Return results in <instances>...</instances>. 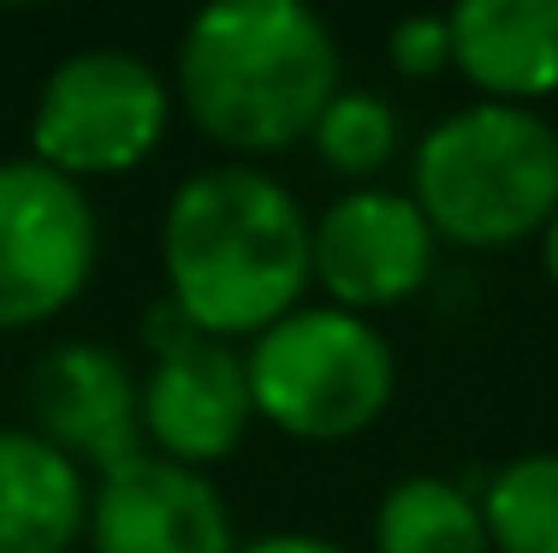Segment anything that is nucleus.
<instances>
[{
	"label": "nucleus",
	"instance_id": "13",
	"mask_svg": "<svg viewBox=\"0 0 558 553\" xmlns=\"http://www.w3.org/2000/svg\"><path fill=\"white\" fill-rule=\"evenodd\" d=\"M375 553H494L482 518V494L458 477H398L375 500Z\"/></svg>",
	"mask_w": 558,
	"mask_h": 553
},
{
	"label": "nucleus",
	"instance_id": "6",
	"mask_svg": "<svg viewBox=\"0 0 558 553\" xmlns=\"http://www.w3.org/2000/svg\"><path fill=\"white\" fill-rule=\"evenodd\" d=\"M101 262V215L84 184L31 155L0 161V334L60 322Z\"/></svg>",
	"mask_w": 558,
	"mask_h": 553
},
{
	"label": "nucleus",
	"instance_id": "1",
	"mask_svg": "<svg viewBox=\"0 0 558 553\" xmlns=\"http://www.w3.org/2000/svg\"><path fill=\"white\" fill-rule=\"evenodd\" d=\"M167 304L208 339L250 346L279 315L310 304V208L279 173L244 161L196 167L161 208Z\"/></svg>",
	"mask_w": 558,
	"mask_h": 553
},
{
	"label": "nucleus",
	"instance_id": "5",
	"mask_svg": "<svg viewBox=\"0 0 558 553\" xmlns=\"http://www.w3.org/2000/svg\"><path fill=\"white\" fill-rule=\"evenodd\" d=\"M179 120V96L161 65L131 48L96 43L54 60L31 101V161L72 184L125 179L155 161Z\"/></svg>",
	"mask_w": 558,
	"mask_h": 553
},
{
	"label": "nucleus",
	"instance_id": "14",
	"mask_svg": "<svg viewBox=\"0 0 558 553\" xmlns=\"http://www.w3.org/2000/svg\"><path fill=\"white\" fill-rule=\"evenodd\" d=\"M310 149L327 173H339L344 184H380V173L398 161L404 149V120L380 89L368 84H344L333 101L322 108V120L310 131Z\"/></svg>",
	"mask_w": 558,
	"mask_h": 553
},
{
	"label": "nucleus",
	"instance_id": "9",
	"mask_svg": "<svg viewBox=\"0 0 558 553\" xmlns=\"http://www.w3.org/2000/svg\"><path fill=\"white\" fill-rule=\"evenodd\" d=\"M89 553H238V512L208 470L137 453L89 482Z\"/></svg>",
	"mask_w": 558,
	"mask_h": 553
},
{
	"label": "nucleus",
	"instance_id": "8",
	"mask_svg": "<svg viewBox=\"0 0 558 553\" xmlns=\"http://www.w3.org/2000/svg\"><path fill=\"white\" fill-rule=\"evenodd\" d=\"M440 268V239L410 191L351 184L322 215H310V274L322 304L375 322L422 292Z\"/></svg>",
	"mask_w": 558,
	"mask_h": 553
},
{
	"label": "nucleus",
	"instance_id": "4",
	"mask_svg": "<svg viewBox=\"0 0 558 553\" xmlns=\"http://www.w3.org/2000/svg\"><path fill=\"white\" fill-rule=\"evenodd\" d=\"M244 375L256 423L303 446H344L392 411L398 351L368 315L310 298L250 339Z\"/></svg>",
	"mask_w": 558,
	"mask_h": 553
},
{
	"label": "nucleus",
	"instance_id": "12",
	"mask_svg": "<svg viewBox=\"0 0 558 553\" xmlns=\"http://www.w3.org/2000/svg\"><path fill=\"white\" fill-rule=\"evenodd\" d=\"M89 524V470L31 423H0V553H72Z\"/></svg>",
	"mask_w": 558,
	"mask_h": 553
},
{
	"label": "nucleus",
	"instance_id": "10",
	"mask_svg": "<svg viewBox=\"0 0 558 553\" xmlns=\"http://www.w3.org/2000/svg\"><path fill=\"white\" fill-rule=\"evenodd\" d=\"M143 369H131L125 351L101 339H60L31 363V429L48 446H60L89 482L101 470L143 453V417H137Z\"/></svg>",
	"mask_w": 558,
	"mask_h": 553
},
{
	"label": "nucleus",
	"instance_id": "3",
	"mask_svg": "<svg viewBox=\"0 0 558 553\" xmlns=\"http://www.w3.org/2000/svg\"><path fill=\"white\" fill-rule=\"evenodd\" d=\"M404 191L440 250L499 256L535 244L558 215V125L541 108L463 101L422 131Z\"/></svg>",
	"mask_w": 558,
	"mask_h": 553
},
{
	"label": "nucleus",
	"instance_id": "15",
	"mask_svg": "<svg viewBox=\"0 0 558 553\" xmlns=\"http://www.w3.org/2000/svg\"><path fill=\"white\" fill-rule=\"evenodd\" d=\"M494 553H558V453H517L482 482Z\"/></svg>",
	"mask_w": 558,
	"mask_h": 553
},
{
	"label": "nucleus",
	"instance_id": "7",
	"mask_svg": "<svg viewBox=\"0 0 558 553\" xmlns=\"http://www.w3.org/2000/svg\"><path fill=\"white\" fill-rule=\"evenodd\" d=\"M143 351H149L143 387H137L143 453L191 465V470L226 465L244 446L250 423H256L244 346L196 334L161 298V304L143 315Z\"/></svg>",
	"mask_w": 558,
	"mask_h": 553
},
{
	"label": "nucleus",
	"instance_id": "16",
	"mask_svg": "<svg viewBox=\"0 0 558 553\" xmlns=\"http://www.w3.org/2000/svg\"><path fill=\"white\" fill-rule=\"evenodd\" d=\"M387 60L398 77L422 84V77L451 72V24L446 12H404L387 31Z\"/></svg>",
	"mask_w": 558,
	"mask_h": 553
},
{
	"label": "nucleus",
	"instance_id": "11",
	"mask_svg": "<svg viewBox=\"0 0 558 553\" xmlns=\"http://www.w3.org/2000/svg\"><path fill=\"white\" fill-rule=\"evenodd\" d=\"M451 24V72L475 101L541 108L558 96V0H458Z\"/></svg>",
	"mask_w": 558,
	"mask_h": 553
},
{
	"label": "nucleus",
	"instance_id": "2",
	"mask_svg": "<svg viewBox=\"0 0 558 553\" xmlns=\"http://www.w3.org/2000/svg\"><path fill=\"white\" fill-rule=\"evenodd\" d=\"M339 89V36L303 0H215L172 48L179 113L203 143L244 167H268L310 143Z\"/></svg>",
	"mask_w": 558,
	"mask_h": 553
},
{
	"label": "nucleus",
	"instance_id": "18",
	"mask_svg": "<svg viewBox=\"0 0 558 553\" xmlns=\"http://www.w3.org/2000/svg\"><path fill=\"white\" fill-rule=\"evenodd\" d=\"M535 250H541V274H547V286L558 292V215L547 220V232L535 239Z\"/></svg>",
	"mask_w": 558,
	"mask_h": 553
},
{
	"label": "nucleus",
	"instance_id": "17",
	"mask_svg": "<svg viewBox=\"0 0 558 553\" xmlns=\"http://www.w3.org/2000/svg\"><path fill=\"white\" fill-rule=\"evenodd\" d=\"M238 553H344V548L315 530H274V536H250Z\"/></svg>",
	"mask_w": 558,
	"mask_h": 553
}]
</instances>
